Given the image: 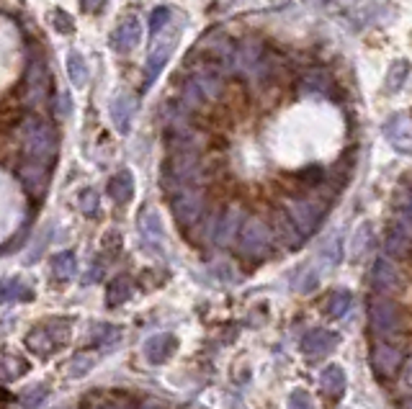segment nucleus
<instances>
[{
  "label": "nucleus",
  "mask_w": 412,
  "mask_h": 409,
  "mask_svg": "<svg viewBox=\"0 0 412 409\" xmlns=\"http://www.w3.org/2000/svg\"><path fill=\"white\" fill-rule=\"evenodd\" d=\"M181 34H183V26L178 23L176 16H173L160 31L152 34L147 65H144V90L160 78V73L165 70V65H168V60L173 57V52H176V44H178V39H181Z\"/></svg>",
  "instance_id": "1"
},
{
  "label": "nucleus",
  "mask_w": 412,
  "mask_h": 409,
  "mask_svg": "<svg viewBox=\"0 0 412 409\" xmlns=\"http://www.w3.org/2000/svg\"><path fill=\"white\" fill-rule=\"evenodd\" d=\"M70 340L68 319H49L26 335V348L36 356H52L54 350H62Z\"/></svg>",
  "instance_id": "2"
},
{
  "label": "nucleus",
  "mask_w": 412,
  "mask_h": 409,
  "mask_svg": "<svg viewBox=\"0 0 412 409\" xmlns=\"http://www.w3.org/2000/svg\"><path fill=\"white\" fill-rule=\"evenodd\" d=\"M369 319H371V329L376 335H397L405 327V312L394 299L389 296H379L369 307Z\"/></svg>",
  "instance_id": "3"
},
{
  "label": "nucleus",
  "mask_w": 412,
  "mask_h": 409,
  "mask_svg": "<svg viewBox=\"0 0 412 409\" xmlns=\"http://www.w3.org/2000/svg\"><path fill=\"white\" fill-rule=\"evenodd\" d=\"M26 152L28 157H34V162L52 160L57 152V134L49 124L41 121H31L26 127Z\"/></svg>",
  "instance_id": "4"
},
{
  "label": "nucleus",
  "mask_w": 412,
  "mask_h": 409,
  "mask_svg": "<svg viewBox=\"0 0 412 409\" xmlns=\"http://www.w3.org/2000/svg\"><path fill=\"white\" fill-rule=\"evenodd\" d=\"M286 216L291 219V224L299 229V235H312L319 227L324 216V206L312 198H299V201L286 203Z\"/></svg>",
  "instance_id": "5"
},
{
  "label": "nucleus",
  "mask_w": 412,
  "mask_h": 409,
  "mask_svg": "<svg viewBox=\"0 0 412 409\" xmlns=\"http://www.w3.org/2000/svg\"><path fill=\"white\" fill-rule=\"evenodd\" d=\"M268 248H270V229L265 227L263 219L250 216L243 224V229H240V250H243L245 255L260 257L268 253Z\"/></svg>",
  "instance_id": "6"
},
{
  "label": "nucleus",
  "mask_w": 412,
  "mask_h": 409,
  "mask_svg": "<svg viewBox=\"0 0 412 409\" xmlns=\"http://www.w3.org/2000/svg\"><path fill=\"white\" fill-rule=\"evenodd\" d=\"M139 39H142V23L137 16H124L116 28L108 36V47L114 49L116 54H129L134 52V47H139Z\"/></svg>",
  "instance_id": "7"
},
{
  "label": "nucleus",
  "mask_w": 412,
  "mask_h": 409,
  "mask_svg": "<svg viewBox=\"0 0 412 409\" xmlns=\"http://www.w3.org/2000/svg\"><path fill=\"white\" fill-rule=\"evenodd\" d=\"M201 208H204V198H201V191L196 188H189L183 186L176 196H173V214H176L178 224L183 227H191L201 216Z\"/></svg>",
  "instance_id": "8"
},
{
  "label": "nucleus",
  "mask_w": 412,
  "mask_h": 409,
  "mask_svg": "<svg viewBox=\"0 0 412 409\" xmlns=\"http://www.w3.org/2000/svg\"><path fill=\"white\" fill-rule=\"evenodd\" d=\"M402 350L389 345V342H376L371 348V368L379 378H394L397 371L402 368Z\"/></svg>",
  "instance_id": "9"
},
{
  "label": "nucleus",
  "mask_w": 412,
  "mask_h": 409,
  "mask_svg": "<svg viewBox=\"0 0 412 409\" xmlns=\"http://www.w3.org/2000/svg\"><path fill=\"white\" fill-rule=\"evenodd\" d=\"M371 286L379 296H389L394 294V291H399V286H402V273H399V268L389 257L376 260L371 273Z\"/></svg>",
  "instance_id": "10"
},
{
  "label": "nucleus",
  "mask_w": 412,
  "mask_h": 409,
  "mask_svg": "<svg viewBox=\"0 0 412 409\" xmlns=\"http://www.w3.org/2000/svg\"><path fill=\"white\" fill-rule=\"evenodd\" d=\"M134 114H137V95L129 93V90L116 93L114 101H111V121H114V127L119 134H129Z\"/></svg>",
  "instance_id": "11"
},
{
  "label": "nucleus",
  "mask_w": 412,
  "mask_h": 409,
  "mask_svg": "<svg viewBox=\"0 0 412 409\" xmlns=\"http://www.w3.org/2000/svg\"><path fill=\"white\" fill-rule=\"evenodd\" d=\"M384 137L397 152L412 154V124L402 116H392L384 124Z\"/></svg>",
  "instance_id": "12"
},
{
  "label": "nucleus",
  "mask_w": 412,
  "mask_h": 409,
  "mask_svg": "<svg viewBox=\"0 0 412 409\" xmlns=\"http://www.w3.org/2000/svg\"><path fill=\"white\" fill-rule=\"evenodd\" d=\"M178 350V337L170 335V332H160V335H152L147 337L144 342V358L149 363H165L173 353Z\"/></svg>",
  "instance_id": "13"
},
{
  "label": "nucleus",
  "mask_w": 412,
  "mask_h": 409,
  "mask_svg": "<svg viewBox=\"0 0 412 409\" xmlns=\"http://www.w3.org/2000/svg\"><path fill=\"white\" fill-rule=\"evenodd\" d=\"M338 340L340 337L335 335V332H330V329H312V332L305 335V340H302V350H305V356L310 358H322L338 345Z\"/></svg>",
  "instance_id": "14"
},
{
  "label": "nucleus",
  "mask_w": 412,
  "mask_h": 409,
  "mask_svg": "<svg viewBox=\"0 0 412 409\" xmlns=\"http://www.w3.org/2000/svg\"><path fill=\"white\" fill-rule=\"evenodd\" d=\"M139 232L142 240L147 242L152 250H162V240H165V229H162V219L155 208H147L139 219Z\"/></svg>",
  "instance_id": "15"
},
{
  "label": "nucleus",
  "mask_w": 412,
  "mask_h": 409,
  "mask_svg": "<svg viewBox=\"0 0 412 409\" xmlns=\"http://www.w3.org/2000/svg\"><path fill=\"white\" fill-rule=\"evenodd\" d=\"M384 250H386V255L394 257V260H405V257H410V253H412V235H407L405 229L392 227L384 240Z\"/></svg>",
  "instance_id": "16"
},
{
  "label": "nucleus",
  "mask_w": 412,
  "mask_h": 409,
  "mask_svg": "<svg viewBox=\"0 0 412 409\" xmlns=\"http://www.w3.org/2000/svg\"><path fill=\"white\" fill-rule=\"evenodd\" d=\"M108 196H111L116 203L132 201V196H134V178H132L129 170H119V173L108 181Z\"/></svg>",
  "instance_id": "17"
},
{
  "label": "nucleus",
  "mask_w": 412,
  "mask_h": 409,
  "mask_svg": "<svg viewBox=\"0 0 412 409\" xmlns=\"http://www.w3.org/2000/svg\"><path fill=\"white\" fill-rule=\"evenodd\" d=\"M345 383L348 381H345V373L340 366H327L319 376V386L330 399H340L345 394Z\"/></svg>",
  "instance_id": "18"
},
{
  "label": "nucleus",
  "mask_w": 412,
  "mask_h": 409,
  "mask_svg": "<svg viewBox=\"0 0 412 409\" xmlns=\"http://www.w3.org/2000/svg\"><path fill=\"white\" fill-rule=\"evenodd\" d=\"M34 299V291L28 289L26 283L21 278H6L0 283V302H31Z\"/></svg>",
  "instance_id": "19"
},
{
  "label": "nucleus",
  "mask_w": 412,
  "mask_h": 409,
  "mask_svg": "<svg viewBox=\"0 0 412 409\" xmlns=\"http://www.w3.org/2000/svg\"><path fill=\"white\" fill-rule=\"evenodd\" d=\"M68 78L75 87H85L88 85V65H85V57H83L78 49H70L68 52Z\"/></svg>",
  "instance_id": "20"
},
{
  "label": "nucleus",
  "mask_w": 412,
  "mask_h": 409,
  "mask_svg": "<svg viewBox=\"0 0 412 409\" xmlns=\"http://www.w3.org/2000/svg\"><path fill=\"white\" fill-rule=\"evenodd\" d=\"M28 371V363L19 356H11V353H3L0 356V378L3 381H11V378H19Z\"/></svg>",
  "instance_id": "21"
},
{
  "label": "nucleus",
  "mask_w": 412,
  "mask_h": 409,
  "mask_svg": "<svg viewBox=\"0 0 412 409\" xmlns=\"http://www.w3.org/2000/svg\"><path fill=\"white\" fill-rule=\"evenodd\" d=\"M240 229V208L232 206L227 214H224L222 224H219V232H216V242L219 245H230V240L235 237V232Z\"/></svg>",
  "instance_id": "22"
},
{
  "label": "nucleus",
  "mask_w": 412,
  "mask_h": 409,
  "mask_svg": "<svg viewBox=\"0 0 412 409\" xmlns=\"http://www.w3.org/2000/svg\"><path fill=\"white\" fill-rule=\"evenodd\" d=\"M407 75H410V62H407V60H397L392 68H389V73H386V78H384L386 90H389V93H397L399 87L405 85Z\"/></svg>",
  "instance_id": "23"
},
{
  "label": "nucleus",
  "mask_w": 412,
  "mask_h": 409,
  "mask_svg": "<svg viewBox=\"0 0 412 409\" xmlns=\"http://www.w3.org/2000/svg\"><path fill=\"white\" fill-rule=\"evenodd\" d=\"M129 296H132V281H129V278H124V275H122V278H114V281L108 283L106 302L111 304V307L129 302Z\"/></svg>",
  "instance_id": "24"
},
{
  "label": "nucleus",
  "mask_w": 412,
  "mask_h": 409,
  "mask_svg": "<svg viewBox=\"0 0 412 409\" xmlns=\"http://www.w3.org/2000/svg\"><path fill=\"white\" fill-rule=\"evenodd\" d=\"M90 340H95L103 348H111V345L122 340V329L114 327V324H93L90 327Z\"/></svg>",
  "instance_id": "25"
},
{
  "label": "nucleus",
  "mask_w": 412,
  "mask_h": 409,
  "mask_svg": "<svg viewBox=\"0 0 412 409\" xmlns=\"http://www.w3.org/2000/svg\"><path fill=\"white\" fill-rule=\"evenodd\" d=\"M75 268H78V260H75V253H70V250L60 253V255L52 260V270L57 278H73Z\"/></svg>",
  "instance_id": "26"
},
{
  "label": "nucleus",
  "mask_w": 412,
  "mask_h": 409,
  "mask_svg": "<svg viewBox=\"0 0 412 409\" xmlns=\"http://www.w3.org/2000/svg\"><path fill=\"white\" fill-rule=\"evenodd\" d=\"M369 242H371V224L364 222L359 229H356V235H353V245H351L353 260H359V257L366 255V250H369Z\"/></svg>",
  "instance_id": "27"
},
{
  "label": "nucleus",
  "mask_w": 412,
  "mask_h": 409,
  "mask_svg": "<svg viewBox=\"0 0 412 409\" xmlns=\"http://www.w3.org/2000/svg\"><path fill=\"white\" fill-rule=\"evenodd\" d=\"M348 307H351V294L335 291V294H330L327 304H324V312H327L330 317H343L345 312H348Z\"/></svg>",
  "instance_id": "28"
},
{
  "label": "nucleus",
  "mask_w": 412,
  "mask_h": 409,
  "mask_svg": "<svg viewBox=\"0 0 412 409\" xmlns=\"http://www.w3.org/2000/svg\"><path fill=\"white\" fill-rule=\"evenodd\" d=\"M276 227H278V235L284 237V242L289 248H299V242H302V235H299V229L291 224L289 216H278L276 219Z\"/></svg>",
  "instance_id": "29"
},
{
  "label": "nucleus",
  "mask_w": 412,
  "mask_h": 409,
  "mask_svg": "<svg viewBox=\"0 0 412 409\" xmlns=\"http://www.w3.org/2000/svg\"><path fill=\"white\" fill-rule=\"evenodd\" d=\"M49 23H52V28L57 31V34H73L75 31V21H73V16L70 14H65L62 8H57V11H52L49 14Z\"/></svg>",
  "instance_id": "30"
},
{
  "label": "nucleus",
  "mask_w": 412,
  "mask_h": 409,
  "mask_svg": "<svg viewBox=\"0 0 412 409\" xmlns=\"http://www.w3.org/2000/svg\"><path fill=\"white\" fill-rule=\"evenodd\" d=\"M78 203H80V211L85 216L98 214V193H95L93 188H85V191L80 193V198H78Z\"/></svg>",
  "instance_id": "31"
},
{
  "label": "nucleus",
  "mask_w": 412,
  "mask_h": 409,
  "mask_svg": "<svg viewBox=\"0 0 412 409\" xmlns=\"http://www.w3.org/2000/svg\"><path fill=\"white\" fill-rule=\"evenodd\" d=\"M173 18V11H170L168 6H160V8H155L152 14H149V34H155V31H160L168 21Z\"/></svg>",
  "instance_id": "32"
},
{
  "label": "nucleus",
  "mask_w": 412,
  "mask_h": 409,
  "mask_svg": "<svg viewBox=\"0 0 412 409\" xmlns=\"http://www.w3.org/2000/svg\"><path fill=\"white\" fill-rule=\"evenodd\" d=\"M47 394H49V386H44V383H41V386H36V389H28L26 394L21 396V407H23V409L36 407V404L44 402V396H47Z\"/></svg>",
  "instance_id": "33"
},
{
  "label": "nucleus",
  "mask_w": 412,
  "mask_h": 409,
  "mask_svg": "<svg viewBox=\"0 0 412 409\" xmlns=\"http://www.w3.org/2000/svg\"><path fill=\"white\" fill-rule=\"evenodd\" d=\"M286 409H315V402H312V396L307 394L305 389H294L289 396Z\"/></svg>",
  "instance_id": "34"
},
{
  "label": "nucleus",
  "mask_w": 412,
  "mask_h": 409,
  "mask_svg": "<svg viewBox=\"0 0 412 409\" xmlns=\"http://www.w3.org/2000/svg\"><path fill=\"white\" fill-rule=\"evenodd\" d=\"M90 368H93V356H78V358H73V363H70L68 373L83 376V373H88Z\"/></svg>",
  "instance_id": "35"
},
{
  "label": "nucleus",
  "mask_w": 412,
  "mask_h": 409,
  "mask_svg": "<svg viewBox=\"0 0 412 409\" xmlns=\"http://www.w3.org/2000/svg\"><path fill=\"white\" fill-rule=\"evenodd\" d=\"M103 248H106V250H119V248H122V235H116V232H108L106 242H103Z\"/></svg>",
  "instance_id": "36"
},
{
  "label": "nucleus",
  "mask_w": 412,
  "mask_h": 409,
  "mask_svg": "<svg viewBox=\"0 0 412 409\" xmlns=\"http://www.w3.org/2000/svg\"><path fill=\"white\" fill-rule=\"evenodd\" d=\"M80 3L85 14H95V11H101V8L106 6V0H80Z\"/></svg>",
  "instance_id": "37"
},
{
  "label": "nucleus",
  "mask_w": 412,
  "mask_h": 409,
  "mask_svg": "<svg viewBox=\"0 0 412 409\" xmlns=\"http://www.w3.org/2000/svg\"><path fill=\"white\" fill-rule=\"evenodd\" d=\"M405 383L407 386H412V363H407L405 366Z\"/></svg>",
  "instance_id": "38"
},
{
  "label": "nucleus",
  "mask_w": 412,
  "mask_h": 409,
  "mask_svg": "<svg viewBox=\"0 0 412 409\" xmlns=\"http://www.w3.org/2000/svg\"><path fill=\"white\" fill-rule=\"evenodd\" d=\"M106 409H127V407H124V404H108Z\"/></svg>",
  "instance_id": "39"
},
{
  "label": "nucleus",
  "mask_w": 412,
  "mask_h": 409,
  "mask_svg": "<svg viewBox=\"0 0 412 409\" xmlns=\"http://www.w3.org/2000/svg\"><path fill=\"white\" fill-rule=\"evenodd\" d=\"M402 409H412V402H405L402 404Z\"/></svg>",
  "instance_id": "40"
},
{
  "label": "nucleus",
  "mask_w": 412,
  "mask_h": 409,
  "mask_svg": "<svg viewBox=\"0 0 412 409\" xmlns=\"http://www.w3.org/2000/svg\"><path fill=\"white\" fill-rule=\"evenodd\" d=\"M142 409H155V407H142Z\"/></svg>",
  "instance_id": "41"
}]
</instances>
